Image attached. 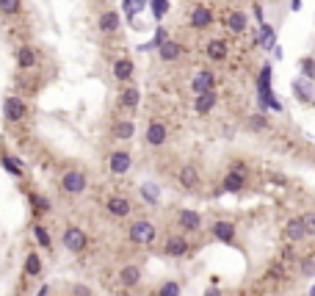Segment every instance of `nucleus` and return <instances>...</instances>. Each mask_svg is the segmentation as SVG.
Segmentation results:
<instances>
[{"instance_id": "f257e3e1", "label": "nucleus", "mask_w": 315, "mask_h": 296, "mask_svg": "<svg viewBox=\"0 0 315 296\" xmlns=\"http://www.w3.org/2000/svg\"><path fill=\"white\" fill-rule=\"evenodd\" d=\"M86 185H88L86 175H83V172H78V169H70V172L61 175V191H64V194L78 197V194H83V191H86Z\"/></svg>"}, {"instance_id": "f03ea898", "label": "nucleus", "mask_w": 315, "mask_h": 296, "mask_svg": "<svg viewBox=\"0 0 315 296\" xmlns=\"http://www.w3.org/2000/svg\"><path fill=\"white\" fill-rule=\"evenodd\" d=\"M155 236H158L155 224H152V222H147V219H141V222L130 224V241H133V244L149 246V244L155 241Z\"/></svg>"}, {"instance_id": "7ed1b4c3", "label": "nucleus", "mask_w": 315, "mask_h": 296, "mask_svg": "<svg viewBox=\"0 0 315 296\" xmlns=\"http://www.w3.org/2000/svg\"><path fill=\"white\" fill-rule=\"evenodd\" d=\"M61 241H64V246H66L70 252H83L86 246H88L86 232L80 230V227H75V224H70L64 232H61Z\"/></svg>"}, {"instance_id": "20e7f679", "label": "nucleus", "mask_w": 315, "mask_h": 296, "mask_svg": "<svg viewBox=\"0 0 315 296\" xmlns=\"http://www.w3.org/2000/svg\"><path fill=\"white\" fill-rule=\"evenodd\" d=\"M28 114V105H25L19 97H6V102H3V116L9 122H19L22 116Z\"/></svg>"}, {"instance_id": "39448f33", "label": "nucleus", "mask_w": 315, "mask_h": 296, "mask_svg": "<svg viewBox=\"0 0 315 296\" xmlns=\"http://www.w3.org/2000/svg\"><path fill=\"white\" fill-rule=\"evenodd\" d=\"M105 208H108V213H111V216H116V219H125V216H130L133 205H130V199H127V197H108Z\"/></svg>"}, {"instance_id": "423d86ee", "label": "nucleus", "mask_w": 315, "mask_h": 296, "mask_svg": "<svg viewBox=\"0 0 315 296\" xmlns=\"http://www.w3.org/2000/svg\"><path fill=\"white\" fill-rule=\"evenodd\" d=\"M130 166H133L130 153H111V158H108V169L114 175H125V172H130Z\"/></svg>"}, {"instance_id": "0eeeda50", "label": "nucleus", "mask_w": 315, "mask_h": 296, "mask_svg": "<svg viewBox=\"0 0 315 296\" xmlns=\"http://www.w3.org/2000/svg\"><path fill=\"white\" fill-rule=\"evenodd\" d=\"M191 89H194V94L210 92V89H213V72H210V70H199L194 75V80H191Z\"/></svg>"}, {"instance_id": "6e6552de", "label": "nucleus", "mask_w": 315, "mask_h": 296, "mask_svg": "<svg viewBox=\"0 0 315 296\" xmlns=\"http://www.w3.org/2000/svg\"><path fill=\"white\" fill-rule=\"evenodd\" d=\"M166 136H169V130H166L163 122H149V128H147V144L161 147V144L166 141Z\"/></svg>"}, {"instance_id": "1a4fd4ad", "label": "nucleus", "mask_w": 315, "mask_h": 296, "mask_svg": "<svg viewBox=\"0 0 315 296\" xmlns=\"http://www.w3.org/2000/svg\"><path fill=\"white\" fill-rule=\"evenodd\" d=\"M163 252L169 255V258H183V255L188 252V241L183 236H172L166 238V246H163Z\"/></svg>"}, {"instance_id": "9d476101", "label": "nucleus", "mask_w": 315, "mask_h": 296, "mask_svg": "<svg viewBox=\"0 0 315 296\" xmlns=\"http://www.w3.org/2000/svg\"><path fill=\"white\" fill-rule=\"evenodd\" d=\"M177 224H180L183 230L194 232V230H199V227H202V216H199V213H194V210H180V213H177Z\"/></svg>"}, {"instance_id": "9b49d317", "label": "nucleus", "mask_w": 315, "mask_h": 296, "mask_svg": "<svg viewBox=\"0 0 315 296\" xmlns=\"http://www.w3.org/2000/svg\"><path fill=\"white\" fill-rule=\"evenodd\" d=\"M213 105H216V92H213V89H210V92L196 94V102H194L196 114H210V111H213Z\"/></svg>"}, {"instance_id": "f8f14e48", "label": "nucleus", "mask_w": 315, "mask_h": 296, "mask_svg": "<svg viewBox=\"0 0 315 296\" xmlns=\"http://www.w3.org/2000/svg\"><path fill=\"white\" fill-rule=\"evenodd\" d=\"M133 61L130 58H119V61H114V78L116 80H130L133 78Z\"/></svg>"}, {"instance_id": "ddd939ff", "label": "nucleus", "mask_w": 315, "mask_h": 296, "mask_svg": "<svg viewBox=\"0 0 315 296\" xmlns=\"http://www.w3.org/2000/svg\"><path fill=\"white\" fill-rule=\"evenodd\" d=\"M136 136V125L130 119H125V122H116L114 125V139L116 141H130Z\"/></svg>"}, {"instance_id": "4468645a", "label": "nucleus", "mask_w": 315, "mask_h": 296, "mask_svg": "<svg viewBox=\"0 0 315 296\" xmlns=\"http://www.w3.org/2000/svg\"><path fill=\"white\" fill-rule=\"evenodd\" d=\"M210 19H213V14H210L205 6H196L194 14H191V25H194L196 31H202V28H208V25H210Z\"/></svg>"}, {"instance_id": "2eb2a0df", "label": "nucleus", "mask_w": 315, "mask_h": 296, "mask_svg": "<svg viewBox=\"0 0 315 296\" xmlns=\"http://www.w3.org/2000/svg\"><path fill=\"white\" fill-rule=\"evenodd\" d=\"M158 50H161V58H163V61H174V58L183 56V45L172 42V39H166V42L158 47Z\"/></svg>"}, {"instance_id": "dca6fc26", "label": "nucleus", "mask_w": 315, "mask_h": 296, "mask_svg": "<svg viewBox=\"0 0 315 296\" xmlns=\"http://www.w3.org/2000/svg\"><path fill=\"white\" fill-rule=\"evenodd\" d=\"M213 236L218 241H224V244H232V238H235V227L230 222H216L213 224Z\"/></svg>"}, {"instance_id": "f3484780", "label": "nucleus", "mask_w": 315, "mask_h": 296, "mask_svg": "<svg viewBox=\"0 0 315 296\" xmlns=\"http://www.w3.org/2000/svg\"><path fill=\"white\" fill-rule=\"evenodd\" d=\"M119 280H122V285H127V288L139 285V280H141V268H139V266H125V268L119 271Z\"/></svg>"}, {"instance_id": "a211bd4d", "label": "nucleus", "mask_w": 315, "mask_h": 296, "mask_svg": "<svg viewBox=\"0 0 315 296\" xmlns=\"http://www.w3.org/2000/svg\"><path fill=\"white\" fill-rule=\"evenodd\" d=\"M196 183H199V172H196V166H183L180 169V185L183 188H196Z\"/></svg>"}, {"instance_id": "6ab92c4d", "label": "nucleus", "mask_w": 315, "mask_h": 296, "mask_svg": "<svg viewBox=\"0 0 315 296\" xmlns=\"http://www.w3.org/2000/svg\"><path fill=\"white\" fill-rule=\"evenodd\" d=\"M139 89L136 86H127V89H122V94H119V102H122V108H130L133 111L136 105H139Z\"/></svg>"}, {"instance_id": "aec40b11", "label": "nucleus", "mask_w": 315, "mask_h": 296, "mask_svg": "<svg viewBox=\"0 0 315 296\" xmlns=\"http://www.w3.org/2000/svg\"><path fill=\"white\" fill-rule=\"evenodd\" d=\"M285 236H287V241H301L307 236V232H304V222H301V219H290L287 227H285Z\"/></svg>"}, {"instance_id": "412c9836", "label": "nucleus", "mask_w": 315, "mask_h": 296, "mask_svg": "<svg viewBox=\"0 0 315 296\" xmlns=\"http://www.w3.org/2000/svg\"><path fill=\"white\" fill-rule=\"evenodd\" d=\"M100 31L102 33H116V31H119V14L105 11V14L100 17Z\"/></svg>"}, {"instance_id": "4be33fe9", "label": "nucleus", "mask_w": 315, "mask_h": 296, "mask_svg": "<svg viewBox=\"0 0 315 296\" xmlns=\"http://www.w3.org/2000/svg\"><path fill=\"white\" fill-rule=\"evenodd\" d=\"M17 64L22 67V70H31V67L36 64V50H33V47H19L17 50Z\"/></svg>"}, {"instance_id": "5701e85b", "label": "nucleus", "mask_w": 315, "mask_h": 296, "mask_svg": "<svg viewBox=\"0 0 315 296\" xmlns=\"http://www.w3.org/2000/svg\"><path fill=\"white\" fill-rule=\"evenodd\" d=\"M208 58H213V61H224V58H227V45H224L221 39H213V42L208 45Z\"/></svg>"}, {"instance_id": "b1692460", "label": "nucleus", "mask_w": 315, "mask_h": 296, "mask_svg": "<svg viewBox=\"0 0 315 296\" xmlns=\"http://www.w3.org/2000/svg\"><path fill=\"white\" fill-rule=\"evenodd\" d=\"M246 183L243 175H238V172H227V177H224V191H241Z\"/></svg>"}, {"instance_id": "393cba45", "label": "nucleus", "mask_w": 315, "mask_h": 296, "mask_svg": "<svg viewBox=\"0 0 315 296\" xmlns=\"http://www.w3.org/2000/svg\"><path fill=\"white\" fill-rule=\"evenodd\" d=\"M25 274H28V277H39V274H42V260H39L36 252H31L28 258H25Z\"/></svg>"}, {"instance_id": "a878e982", "label": "nucleus", "mask_w": 315, "mask_h": 296, "mask_svg": "<svg viewBox=\"0 0 315 296\" xmlns=\"http://www.w3.org/2000/svg\"><path fill=\"white\" fill-rule=\"evenodd\" d=\"M227 28L232 33H243L246 28V17L241 14V11H232V14H227Z\"/></svg>"}, {"instance_id": "bb28decb", "label": "nucleus", "mask_w": 315, "mask_h": 296, "mask_svg": "<svg viewBox=\"0 0 315 296\" xmlns=\"http://www.w3.org/2000/svg\"><path fill=\"white\" fill-rule=\"evenodd\" d=\"M19 9H22V0H0L3 14H19Z\"/></svg>"}, {"instance_id": "cd10ccee", "label": "nucleus", "mask_w": 315, "mask_h": 296, "mask_svg": "<svg viewBox=\"0 0 315 296\" xmlns=\"http://www.w3.org/2000/svg\"><path fill=\"white\" fill-rule=\"evenodd\" d=\"M31 205H33V210H36V213H47V210H50V199L39 197V194H31Z\"/></svg>"}, {"instance_id": "c85d7f7f", "label": "nucleus", "mask_w": 315, "mask_h": 296, "mask_svg": "<svg viewBox=\"0 0 315 296\" xmlns=\"http://www.w3.org/2000/svg\"><path fill=\"white\" fill-rule=\"evenodd\" d=\"M3 166H6V172H11L14 177L22 175V163H19L17 158H11V155H6V158H3Z\"/></svg>"}, {"instance_id": "c756f323", "label": "nucleus", "mask_w": 315, "mask_h": 296, "mask_svg": "<svg viewBox=\"0 0 315 296\" xmlns=\"http://www.w3.org/2000/svg\"><path fill=\"white\" fill-rule=\"evenodd\" d=\"M33 236H36V241L44 246V249H50V236H47V230H44L42 224H36V227H33Z\"/></svg>"}, {"instance_id": "7c9ffc66", "label": "nucleus", "mask_w": 315, "mask_h": 296, "mask_svg": "<svg viewBox=\"0 0 315 296\" xmlns=\"http://www.w3.org/2000/svg\"><path fill=\"white\" fill-rule=\"evenodd\" d=\"M141 9H144V3H141V0H125V14H127L130 19H133L136 14H139Z\"/></svg>"}, {"instance_id": "2f4dec72", "label": "nucleus", "mask_w": 315, "mask_h": 296, "mask_svg": "<svg viewBox=\"0 0 315 296\" xmlns=\"http://www.w3.org/2000/svg\"><path fill=\"white\" fill-rule=\"evenodd\" d=\"M141 194H144V199H147L149 205H155V202H158V185L147 183V185H144V188H141Z\"/></svg>"}, {"instance_id": "473e14b6", "label": "nucleus", "mask_w": 315, "mask_h": 296, "mask_svg": "<svg viewBox=\"0 0 315 296\" xmlns=\"http://www.w3.org/2000/svg\"><path fill=\"white\" fill-rule=\"evenodd\" d=\"M169 11V0H152V14L161 19L163 14H166Z\"/></svg>"}, {"instance_id": "72a5a7b5", "label": "nucleus", "mask_w": 315, "mask_h": 296, "mask_svg": "<svg viewBox=\"0 0 315 296\" xmlns=\"http://www.w3.org/2000/svg\"><path fill=\"white\" fill-rule=\"evenodd\" d=\"M161 296H180V285L177 282H166V285H161Z\"/></svg>"}, {"instance_id": "f704fd0d", "label": "nucleus", "mask_w": 315, "mask_h": 296, "mask_svg": "<svg viewBox=\"0 0 315 296\" xmlns=\"http://www.w3.org/2000/svg\"><path fill=\"white\" fill-rule=\"evenodd\" d=\"M301 222H304V232H307V236H315V213L301 216Z\"/></svg>"}, {"instance_id": "c9c22d12", "label": "nucleus", "mask_w": 315, "mask_h": 296, "mask_svg": "<svg viewBox=\"0 0 315 296\" xmlns=\"http://www.w3.org/2000/svg\"><path fill=\"white\" fill-rule=\"evenodd\" d=\"M301 70H304L307 78H315V61L312 58H304V61H301Z\"/></svg>"}, {"instance_id": "e433bc0d", "label": "nucleus", "mask_w": 315, "mask_h": 296, "mask_svg": "<svg viewBox=\"0 0 315 296\" xmlns=\"http://www.w3.org/2000/svg\"><path fill=\"white\" fill-rule=\"evenodd\" d=\"M293 89L299 92V97H301V100H310V89H307V83H301V80H296V83H293Z\"/></svg>"}, {"instance_id": "4c0bfd02", "label": "nucleus", "mask_w": 315, "mask_h": 296, "mask_svg": "<svg viewBox=\"0 0 315 296\" xmlns=\"http://www.w3.org/2000/svg\"><path fill=\"white\" fill-rule=\"evenodd\" d=\"M249 125H252V130H263V128H265V119H263V116H260V114H257V116H255V119H252V122H249Z\"/></svg>"}, {"instance_id": "58836bf2", "label": "nucleus", "mask_w": 315, "mask_h": 296, "mask_svg": "<svg viewBox=\"0 0 315 296\" xmlns=\"http://www.w3.org/2000/svg\"><path fill=\"white\" fill-rule=\"evenodd\" d=\"M230 172H238V175H243L246 177V166H243V163H232V169Z\"/></svg>"}, {"instance_id": "ea45409f", "label": "nucleus", "mask_w": 315, "mask_h": 296, "mask_svg": "<svg viewBox=\"0 0 315 296\" xmlns=\"http://www.w3.org/2000/svg\"><path fill=\"white\" fill-rule=\"evenodd\" d=\"M205 296H221V293H218V291H216V288H210V291H208V293H205Z\"/></svg>"}, {"instance_id": "a19ab883", "label": "nucleus", "mask_w": 315, "mask_h": 296, "mask_svg": "<svg viewBox=\"0 0 315 296\" xmlns=\"http://www.w3.org/2000/svg\"><path fill=\"white\" fill-rule=\"evenodd\" d=\"M39 296H47V288H42V291H39Z\"/></svg>"}, {"instance_id": "79ce46f5", "label": "nucleus", "mask_w": 315, "mask_h": 296, "mask_svg": "<svg viewBox=\"0 0 315 296\" xmlns=\"http://www.w3.org/2000/svg\"><path fill=\"white\" fill-rule=\"evenodd\" d=\"M310 296H315V288H312V291H310Z\"/></svg>"}, {"instance_id": "37998d69", "label": "nucleus", "mask_w": 315, "mask_h": 296, "mask_svg": "<svg viewBox=\"0 0 315 296\" xmlns=\"http://www.w3.org/2000/svg\"><path fill=\"white\" fill-rule=\"evenodd\" d=\"M141 3H147V0H141Z\"/></svg>"}]
</instances>
